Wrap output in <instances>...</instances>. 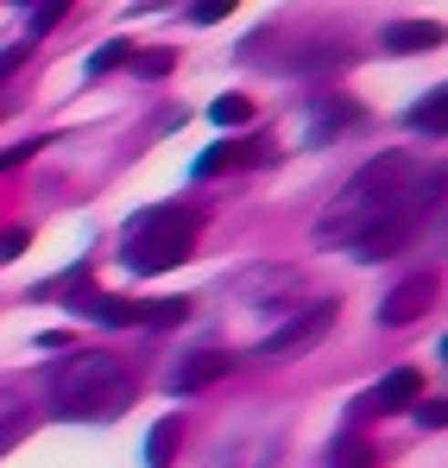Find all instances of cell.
Instances as JSON below:
<instances>
[{"mask_svg": "<svg viewBox=\"0 0 448 468\" xmlns=\"http://www.w3.org/2000/svg\"><path fill=\"white\" fill-rule=\"evenodd\" d=\"M417 190H423L417 158H411V153H379L373 165H367V171H354V177H348V190L322 209L316 240H322V247H341V240L367 234L373 222L398 216V209H411V203H417Z\"/></svg>", "mask_w": 448, "mask_h": 468, "instance_id": "obj_1", "label": "cell"}, {"mask_svg": "<svg viewBox=\"0 0 448 468\" xmlns=\"http://www.w3.org/2000/svg\"><path fill=\"white\" fill-rule=\"evenodd\" d=\"M140 392L127 380V367L108 355V348H70V361L57 367L51 380V411L76 418V424H101V418H120Z\"/></svg>", "mask_w": 448, "mask_h": 468, "instance_id": "obj_2", "label": "cell"}, {"mask_svg": "<svg viewBox=\"0 0 448 468\" xmlns=\"http://www.w3.org/2000/svg\"><path fill=\"white\" fill-rule=\"evenodd\" d=\"M196 209H146V216H133L127 222V234H120V266L127 272H140V279H151V272H171V266H183L190 253H196Z\"/></svg>", "mask_w": 448, "mask_h": 468, "instance_id": "obj_3", "label": "cell"}, {"mask_svg": "<svg viewBox=\"0 0 448 468\" xmlns=\"http://www.w3.org/2000/svg\"><path fill=\"white\" fill-rule=\"evenodd\" d=\"M328 323H335V304L322 298V304H309L303 316H291L285 329H272V335L259 342V361H297V355H309V348L328 335Z\"/></svg>", "mask_w": 448, "mask_h": 468, "instance_id": "obj_4", "label": "cell"}, {"mask_svg": "<svg viewBox=\"0 0 448 468\" xmlns=\"http://www.w3.org/2000/svg\"><path fill=\"white\" fill-rule=\"evenodd\" d=\"M411 229H417V203L411 209H398V216H385V222H373L367 234H354L348 247H354V260H391V253H404L411 247Z\"/></svg>", "mask_w": 448, "mask_h": 468, "instance_id": "obj_5", "label": "cell"}, {"mask_svg": "<svg viewBox=\"0 0 448 468\" xmlns=\"http://www.w3.org/2000/svg\"><path fill=\"white\" fill-rule=\"evenodd\" d=\"M436 304V279L423 272V279H404V285H391L385 298H379V323L385 329H404V323H417V316Z\"/></svg>", "mask_w": 448, "mask_h": 468, "instance_id": "obj_6", "label": "cell"}, {"mask_svg": "<svg viewBox=\"0 0 448 468\" xmlns=\"http://www.w3.org/2000/svg\"><path fill=\"white\" fill-rule=\"evenodd\" d=\"M417 392H423V374H417V367H391V374L360 399V411H411Z\"/></svg>", "mask_w": 448, "mask_h": 468, "instance_id": "obj_7", "label": "cell"}, {"mask_svg": "<svg viewBox=\"0 0 448 468\" xmlns=\"http://www.w3.org/2000/svg\"><path fill=\"white\" fill-rule=\"evenodd\" d=\"M227 374V355L222 348H190L177 367H171V392H203Z\"/></svg>", "mask_w": 448, "mask_h": 468, "instance_id": "obj_8", "label": "cell"}, {"mask_svg": "<svg viewBox=\"0 0 448 468\" xmlns=\"http://www.w3.org/2000/svg\"><path fill=\"white\" fill-rule=\"evenodd\" d=\"M341 127H360V108H354V101H322V108H309V133H316V140H335Z\"/></svg>", "mask_w": 448, "mask_h": 468, "instance_id": "obj_9", "label": "cell"}, {"mask_svg": "<svg viewBox=\"0 0 448 468\" xmlns=\"http://www.w3.org/2000/svg\"><path fill=\"white\" fill-rule=\"evenodd\" d=\"M411 127L430 133V140H443V133H448V89H430V95L411 108Z\"/></svg>", "mask_w": 448, "mask_h": 468, "instance_id": "obj_10", "label": "cell"}, {"mask_svg": "<svg viewBox=\"0 0 448 468\" xmlns=\"http://www.w3.org/2000/svg\"><path fill=\"white\" fill-rule=\"evenodd\" d=\"M177 443H183V424H177V418L151 424V437H146V468H171V463H177Z\"/></svg>", "mask_w": 448, "mask_h": 468, "instance_id": "obj_11", "label": "cell"}, {"mask_svg": "<svg viewBox=\"0 0 448 468\" xmlns=\"http://www.w3.org/2000/svg\"><path fill=\"white\" fill-rule=\"evenodd\" d=\"M443 45V26H391L385 32V51H436Z\"/></svg>", "mask_w": 448, "mask_h": 468, "instance_id": "obj_12", "label": "cell"}, {"mask_svg": "<svg viewBox=\"0 0 448 468\" xmlns=\"http://www.w3.org/2000/svg\"><path fill=\"white\" fill-rule=\"evenodd\" d=\"M367 463H373V443H367V437H341V443L322 456V468H367Z\"/></svg>", "mask_w": 448, "mask_h": 468, "instance_id": "obj_13", "label": "cell"}, {"mask_svg": "<svg viewBox=\"0 0 448 468\" xmlns=\"http://www.w3.org/2000/svg\"><path fill=\"white\" fill-rule=\"evenodd\" d=\"M120 64H133V45H127V38H108L82 70H89V77H108V70H120Z\"/></svg>", "mask_w": 448, "mask_h": 468, "instance_id": "obj_14", "label": "cell"}, {"mask_svg": "<svg viewBox=\"0 0 448 468\" xmlns=\"http://www.w3.org/2000/svg\"><path fill=\"white\" fill-rule=\"evenodd\" d=\"M183 316V298H151V304H133V323H146V329H164V323H177Z\"/></svg>", "mask_w": 448, "mask_h": 468, "instance_id": "obj_15", "label": "cell"}, {"mask_svg": "<svg viewBox=\"0 0 448 468\" xmlns=\"http://www.w3.org/2000/svg\"><path fill=\"white\" fill-rule=\"evenodd\" d=\"M209 121H215V127H246V121H253V101H246V95H222V101L209 108Z\"/></svg>", "mask_w": 448, "mask_h": 468, "instance_id": "obj_16", "label": "cell"}, {"mask_svg": "<svg viewBox=\"0 0 448 468\" xmlns=\"http://www.w3.org/2000/svg\"><path fill=\"white\" fill-rule=\"evenodd\" d=\"M240 158H246L240 146H209V153L196 158V177H215V171H227V165H240Z\"/></svg>", "mask_w": 448, "mask_h": 468, "instance_id": "obj_17", "label": "cell"}, {"mask_svg": "<svg viewBox=\"0 0 448 468\" xmlns=\"http://www.w3.org/2000/svg\"><path fill=\"white\" fill-rule=\"evenodd\" d=\"M171 64H177L171 51H140V58H133V70H140V77H171Z\"/></svg>", "mask_w": 448, "mask_h": 468, "instance_id": "obj_18", "label": "cell"}, {"mask_svg": "<svg viewBox=\"0 0 448 468\" xmlns=\"http://www.w3.org/2000/svg\"><path fill=\"white\" fill-rule=\"evenodd\" d=\"M26 58H32V45H26V38H19V45H6V51H0V82L19 77V64H26Z\"/></svg>", "mask_w": 448, "mask_h": 468, "instance_id": "obj_19", "label": "cell"}, {"mask_svg": "<svg viewBox=\"0 0 448 468\" xmlns=\"http://www.w3.org/2000/svg\"><path fill=\"white\" fill-rule=\"evenodd\" d=\"M57 19H64V6H32V38H45ZM32 38H26V45H32Z\"/></svg>", "mask_w": 448, "mask_h": 468, "instance_id": "obj_20", "label": "cell"}, {"mask_svg": "<svg viewBox=\"0 0 448 468\" xmlns=\"http://www.w3.org/2000/svg\"><path fill=\"white\" fill-rule=\"evenodd\" d=\"M411 411H417V424H430V431H436V424L448 418V405H443V399H417Z\"/></svg>", "mask_w": 448, "mask_h": 468, "instance_id": "obj_21", "label": "cell"}, {"mask_svg": "<svg viewBox=\"0 0 448 468\" xmlns=\"http://www.w3.org/2000/svg\"><path fill=\"white\" fill-rule=\"evenodd\" d=\"M190 19H196V26H215V19H227V0H196Z\"/></svg>", "mask_w": 448, "mask_h": 468, "instance_id": "obj_22", "label": "cell"}, {"mask_svg": "<svg viewBox=\"0 0 448 468\" xmlns=\"http://www.w3.org/2000/svg\"><path fill=\"white\" fill-rule=\"evenodd\" d=\"M26 240H32L26 229H6V234H0V260H13V253H26Z\"/></svg>", "mask_w": 448, "mask_h": 468, "instance_id": "obj_23", "label": "cell"}, {"mask_svg": "<svg viewBox=\"0 0 448 468\" xmlns=\"http://www.w3.org/2000/svg\"><path fill=\"white\" fill-rule=\"evenodd\" d=\"M76 335L70 329H45V335H38V348H51V355H64V348H70Z\"/></svg>", "mask_w": 448, "mask_h": 468, "instance_id": "obj_24", "label": "cell"}, {"mask_svg": "<svg viewBox=\"0 0 448 468\" xmlns=\"http://www.w3.org/2000/svg\"><path fill=\"white\" fill-rule=\"evenodd\" d=\"M32 153H38V140H26V146H13V153H0V171H13L19 158H32Z\"/></svg>", "mask_w": 448, "mask_h": 468, "instance_id": "obj_25", "label": "cell"}, {"mask_svg": "<svg viewBox=\"0 0 448 468\" xmlns=\"http://www.w3.org/2000/svg\"><path fill=\"white\" fill-rule=\"evenodd\" d=\"M13 443H19V424H0V456H6Z\"/></svg>", "mask_w": 448, "mask_h": 468, "instance_id": "obj_26", "label": "cell"}]
</instances>
